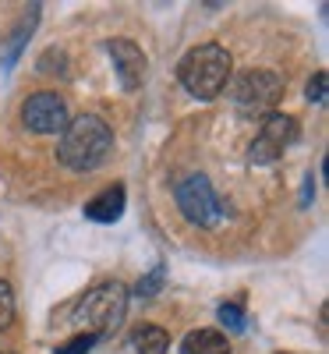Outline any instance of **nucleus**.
<instances>
[{
    "label": "nucleus",
    "instance_id": "f257e3e1",
    "mask_svg": "<svg viewBox=\"0 0 329 354\" xmlns=\"http://www.w3.org/2000/svg\"><path fill=\"white\" fill-rule=\"evenodd\" d=\"M113 149V131L103 117L96 113H82L75 121H68V128L61 131V145H57V160L68 170H96Z\"/></svg>",
    "mask_w": 329,
    "mask_h": 354
},
{
    "label": "nucleus",
    "instance_id": "f03ea898",
    "mask_svg": "<svg viewBox=\"0 0 329 354\" xmlns=\"http://www.w3.org/2000/svg\"><path fill=\"white\" fill-rule=\"evenodd\" d=\"M177 78H181V85L195 100H216L227 88V78H230V53L216 43L195 46L181 57Z\"/></svg>",
    "mask_w": 329,
    "mask_h": 354
},
{
    "label": "nucleus",
    "instance_id": "7ed1b4c3",
    "mask_svg": "<svg viewBox=\"0 0 329 354\" xmlns=\"http://www.w3.org/2000/svg\"><path fill=\"white\" fill-rule=\"evenodd\" d=\"M128 312V287L124 283H100L78 301V322L85 326V333L93 337H106L121 326V319Z\"/></svg>",
    "mask_w": 329,
    "mask_h": 354
},
{
    "label": "nucleus",
    "instance_id": "20e7f679",
    "mask_svg": "<svg viewBox=\"0 0 329 354\" xmlns=\"http://www.w3.org/2000/svg\"><path fill=\"white\" fill-rule=\"evenodd\" d=\"M177 205L195 227H213L220 220V198L205 174H188L185 181H177Z\"/></svg>",
    "mask_w": 329,
    "mask_h": 354
},
{
    "label": "nucleus",
    "instance_id": "39448f33",
    "mask_svg": "<svg viewBox=\"0 0 329 354\" xmlns=\"http://www.w3.org/2000/svg\"><path fill=\"white\" fill-rule=\"evenodd\" d=\"M280 93H283V78L276 75V71H245L241 78L234 82V88H230V96H234V103L241 106L245 113H262V110H269L276 100H280Z\"/></svg>",
    "mask_w": 329,
    "mask_h": 354
},
{
    "label": "nucleus",
    "instance_id": "423d86ee",
    "mask_svg": "<svg viewBox=\"0 0 329 354\" xmlns=\"http://www.w3.org/2000/svg\"><path fill=\"white\" fill-rule=\"evenodd\" d=\"M294 142H297L294 117H287V113H265L248 156H252V163H276L283 156V149H290Z\"/></svg>",
    "mask_w": 329,
    "mask_h": 354
},
{
    "label": "nucleus",
    "instance_id": "0eeeda50",
    "mask_svg": "<svg viewBox=\"0 0 329 354\" xmlns=\"http://www.w3.org/2000/svg\"><path fill=\"white\" fill-rule=\"evenodd\" d=\"M21 121L36 135H57L68 128V103L61 93H36L21 103Z\"/></svg>",
    "mask_w": 329,
    "mask_h": 354
},
{
    "label": "nucleus",
    "instance_id": "6e6552de",
    "mask_svg": "<svg viewBox=\"0 0 329 354\" xmlns=\"http://www.w3.org/2000/svg\"><path fill=\"white\" fill-rule=\"evenodd\" d=\"M106 53L113 57V71H117V78H121V85L128 88V93L138 88L142 78H145V53L135 43H128V39L106 43Z\"/></svg>",
    "mask_w": 329,
    "mask_h": 354
},
{
    "label": "nucleus",
    "instance_id": "1a4fd4ad",
    "mask_svg": "<svg viewBox=\"0 0 329 354\" xmlns=\"http://www.w3.org/2000/svg\"><path fill=\"white\" fill-rule=\"evenodd\" d=\"M121 213H124V185H110L106 192L85 202V220L93 223H117Z\"/></svg>",
    "mask_w": 329,
    "mask_h": 354
},
{
    "label": "nucleus",
    "instance_id": "9d476101",
    "mask_svg": "<svg viewBox=\"0 0 329 354\" xmlns=\"http://www.w3.org/2000/svg\"><path fill=\"white\" fill-rule=\"evenodd\" d=\"M170 351V333L160 326H138L124 340V354H167Z\"/></svg>",
    "mask_w": 329,
    "mask_h": 354
},
{
    "label": "nucleus",
    "instance_id": "9b49d317",
    "mask_svg": "<svg viewBox=\"0 0 329 354\" xmlns=\"http://www.w3.org/2000/svg\"><path fill=\"white\" fill-rule=\"evenodd\" d=\"M181 354H230V344L216 330H191L181 340Z\"/></svg>",
    "mask_w": 329,
    "mask_h": 354
},
{
    "label": "nucleus",
    "instance_id": "f8f14e48",
    "mask_svg": "<svg viewBox=\"0 0 329 354\" xmlns=\"http://www.w3.org/2000/svg\"><path fill=\"white\" fill-rule=\"evenodd\" d=\"M163 277H167V270H163V266H156V270L149 273V277H142V280H138L135 294H138V298H153V294L160 290V283H163Z\"/></svg>",
    "mask_w": 329,
    "mask_h": 354
},
{
    "label": "nucleus",
    "instance_id": "ddd939ff",
    "mask_svg": "<svg viewBox=\"0 0 329 354\" xmlns=\"http://www.w3.org/2000/svg\"><path fill=\"white\" fill-rule=\"evenodd\" d=\"M11 319H15V290H11V283L0 280V330H4Z\"/></svg>",
    "mask_w": 329,
    "mask_h": 354
},
{
    "label": "nucleus",
    "instance_id": "4468645a",
    "mask_svg": "<svg viewBox=\"0 0 329 354\" xmlns=\"http://www.w3.org/2000/svg\"><path fill=\"white\" fill-rule=\"evenodd\" d=\"M96 340H100V337H93V333H78V337H71L64 347H57V354H88Z\"/></svg>",
    "mask_w": 329,
    "mask_h": 354
},
{
    "label": "nucleus",
    "instance_id": "2eb2a0df",
    "mask_svg": "<svg viewBox=\"0 0 329 354\" xmlns=\"http://www.w3.org/2000/svg\"><path fill=\"white\" fill-rule=\"evenodd\" d=\"M220 322H223L227 330L241 333V330H245V312L237 308V305H220Z\"/></svg>",
    "mask_w": 329,
    "mask_h": 354
},
{
    "label": "nucleus",
    "instance_id": "dca6fc26",
    "mask_svg": "<svg viewBox=\"0 0 329 354\" xmlns=\"http://www.w3.org/2000/svg\"><path fill=\"white\" fill-rule=\"evenodd\" d=\"M64 50H50V53H43L39 57V71H64Z\"/></svg>",
    "mask_w": 329,
    "mask_h": 354
},
{
    "label": "nucleus",
    "instance_id": "f3484780",
    "mask_svg": "<svg viewBox=\"0 0 329 354\" xmlns=\"http://www.w3.org/2000/svg\"><path fill=\"white\" fill-rule=\"evenodd\" d=\"M308 100L312 103H322L326 100V71H315L312 82H308Z\"/></svg>",
    "mask_w": 329,
    "mask_h": 354
},
{
    "label": "nucleus",
    "instance_id": "a211bd4d",
    "mask_svg": "<svg viewBox=\"0 0 329 354\" xmlns=\"http://www.w3.org/2000/svg\"><path fill=\"white\" fill-rule=\"evenodd\" d=\"M0 354H11V351H8V347H0Z\"/></svg>",
    "mask_w": 329,
    "mask_h": 354
}]
</instances>
